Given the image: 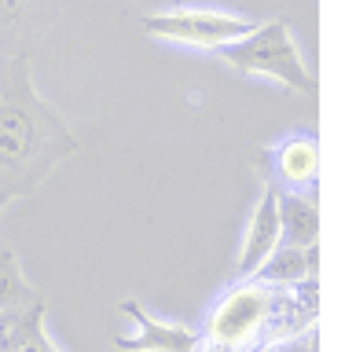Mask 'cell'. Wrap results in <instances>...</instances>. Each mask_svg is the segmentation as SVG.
<instances>
[{
  "mask_svg": "<svg viewBox=\"0 0 345 352\" xmlns=\"http://www.w3.org/2000/svg\"><path fill=\"white\" fill-rule=\"evenodd\" d=\"M70 154H77V136L37 92L26 55L0 59V213L37 195Z\"/></svg>",
  "mask_w": 345,
  "mask_h": 352,
  "instance_id": "6da1fadb",
  "label": "cell"
},
{
  "mask_svg": "<svg viewBox=\"0 0 345 352\" xmlns=\"http://www.w3.org/2000/svg\"><path fill=\"white\" fill-rule=\"evenodd\" d=\"M320 319V279L264 283L239 279L213 301L198 327L195 352H264L291 338H305Z\"/></svg>",
  "mask_w": 345,
  "mask_h": 352,
  "instance_id": "7a4b0ae2",
  "label": "cell"
},
{
  "mask_svg": "<svg viewBox=\"0 0 345 352\" xmlns=\"http://www.w3.org/2000/svg\"><path fill=\"white\" fill-rule=\"evenodd\" d=\"M217 55L231 70H239L247 77H272V81L294 88V92H316V77L309 74L291 26L280 19L253 22V30L242 33L239 41L220 44Z\"/></svg>",
  "mask_w": 345,
  "mask_h": 352,
  "instance_id": "3957f363",
  "label": "cell"
},
{
  "mask_svg": "<svg viewBox=\"0 0 345 352\" xmlns=\"http://www.w3.org/2000/svg\"><path fill=\"white\" fill-rule=\"evenodd\" d=\"M140 26L158 41L217 52L220 44H231L242 33H250L253 19L231 15V11H213V8H173V11H158V15H140Z\"/></svg>",
  "mask_w": 345,
  "mask_h": 352,
  "instance_id": "277c9868",
  "label": "cell"
},
{
  "mask_svg": "<svg viewBox=\"0 0 345 352\" xmlns=\"http://www.w3.org/2000/svg\"><path fill=\"white\" fill-rule=\"evenodd\" d=\"M70 0H0V59L30 55V48L48 33Z\"/></svg>",
  "mask_w": 345,
  "mask_h": 352,
  "instance_id": "5b68a950",
  "label": "cell"
},
{
  "mask_svg": "<svg viewBox=\"0 0 345 352\" xmlns=\"http://www.w3.org/2000/svg\"><path fill=\"white\" fill-rule=\"evenodd\" d=\"M118 308H121V316H129L132 327H136V334H125V338L114 341L121 352H195L198 327L154 319L136 297H125Z\"/></svg>",
  "mask_w": 345,
  "mask_h": 352,
  "instance_id": "8992f818",
  "label": "cell"
},
{
  "mask_svg": "<svg viewBox=\"0 0 345 352\" xmlns=\"http://www.w3.org/2000/svg\"><path fill=\"white\" fill-rule=\"evenodd\" d=\"M272 180L280 191H316L320 180V140L316 132H294L283 136L269 151Z\"/></svg>",
  "mask_w": 345,
  "mask_h": 352,
  "instance_id": "52a82bcc",
  "label": "cell"
},
{
  "mask_svg": "<svg viewBox=\"0 0 345 352\" xmlns=\"http://www.w3.org/2000/svg\"><path fill=\"white\" fill-rule=\"evenodd\" d=\"M275 246H280V198H275V184H264L258 206L250 213L247 235H242V246L236 257V275L239 279H250L269 261V253Z\"/></svg>",
  "mask_w": 345,
  "mask_h": 352,
  "instance_id": "ba28073f",
  "label": "cell"
},
{
  "mask_svg": "<svg viewBox=\"0 0 345 352\" xmlns=\"http://www.w3.org/2000/svg\"><path fill=\"white\" fill-rule=\"evenodd\" d=\"M280 242L283 246H320V202L316 191H280Z\"/></svg>",
  "mask_w": 345,
  "mask_h": 352,
  "instance_id": "9c48e42d",
  "label": "cell"
},
{
  "mask_svg": "<svg viewBox=\"0 0 345 352\" xmlns=\"http://www.w3.org/2000/svg\"><path fill=\"white\" fill-rule=\"evenodd\" d=\"M0 352H59V345L44 330V297L8 316V327L0 330Z\"/></svg>",
  "mask_w": 345,
  "mask_h": 352,
  "instance_id": "30bf717a",
  "label": "cell"
},
{
  "mask_svg": "<svg viewBox=\"0 0 345 352\" xmlns=\"http://www.w3.org/2000/svg\"><path fill=\"white\" fill-rule=\"evenodd\" d=\"M320 268V246H275L269 253V261L253 272V279L264 283H302L309 275H316Z\"/></svg>",
  "mask_w": 345,
  "mask_h": 352,
  "instance_id": "8fae6325",
  "label": "cell"
},
{
  "mask_svg": "<svg viewBox=\"0 0 345 352\" xmlns=\"http://www.w3.org/2000/svg\"><path fill=\"white\" fill-rule=\"evenodd\" d=\"M33 301H41V294L22 275L19 253L0 239V316H15L22 308H30Z\"/></svg>",
  "mask_w": 345,
  "mask_h": 352,
  "instance_id": "7c38bea8",
  "label": "cell"
},
{
  "mask_svg": "<svg viewBox=\"0 0 345 352\" xmlns=\"http://www.w3.org/2000/svg\"><path fill=\"white\" fill-rule=\"evenodd\" d=\"M264 352H316V330L309 338H291V341L272 345V349H264Z\"/></svg>",
  "mask_w": 345,
  "mask_h": 352,
  "instance_id": "4fadbf2b",
  "label": "cell"
},
{
  "mask_svg": "<svg viewBox=\"0 0 345 352\" xmlns=\"http://www.w3.org/2000/svg\"><path fill=\"white\" fill-rule=\"evenodd\" d=\"M8 327V316H0V330H4Z\"/></svg>",
  "mask_w": 345,
  "mask_h": 352,
  "instance_id": "5bb4252c",
  "label": "cell"
}]
</instances>
